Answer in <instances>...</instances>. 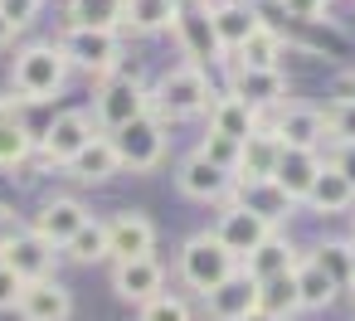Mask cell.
Returning <instances> with one entry per match:
<instances>
[{"instance_id":"83f0119b","label":"cell","mask_w":355,"mask_h":321,"mask_svg":"<svg viewBox=\"0 0 355 321\" xmlns=\"http://www.w3.org/2000/svg\"><path fill=\"white\" fill-rule=\"evenodd\" d=\"M282 54H287V44H282V35L263 20L239 49H234V64L239 69H282Z\"/></svg>"},{"instance_id":"d6986e66","label":"cell","mask_w":355,"mask_h":321,"mask_svg":"<svg viewBox=\"0 0 355 321\" xmlns=\"http://www.w3.org/2000/svg\"><path fill=\"white\" fill-rule=\"evenodd\" d=\"M88 224V209H83V200H73V195H54V200H44L40 209H35V234H44L49 243H69L78 229Z\"/></svg>"},{"instance_id":"ee69618b","label":"cell","mask_w":355,"mask_h":321,"mask_svg":"<svg viewBox=\"0 0 355 321\" xmlns=\"http://www.w3.org/2000/svg\"><path fill=\"white\" fill-rule=\"evenodd\" d=\"M15 35H20V30H15L6 15H0V49H10V44H15Z\"/></svg>"},{"instance_id":"7402d4cb","label":"cell","mask_w":355,"mask_h":321,"mask_svg":"<svg viewBox=\"0 0 355 321\" xmlns=\"http://www.w3.org/2000/svg\"><path fill=\"white\" fill-rule=\"evenodd\" d=\"M297 263H302V248H297L287 234H277V229H272V234H268V238H263V243H258L239 268H243L253 282H268V277H277V272H292Z\"/></svg>"},{"instance_id":"ab89813d","label":"cell","mask_w":355,"mask_h":321,"mask_svg":"<svg viewBox=\"0 0 355 321\" xmlns=\"http://www.w3.org/2000/svg\"><path fill=\"white\" fill-rule=\"evenodd\" d=\"M20 292H25V277H20L15 268L0 263V311H15V306H20Z\"/></svg>"},{"instance_id":"f1b7e54d","label":"cell","mask_w":355,"mask_h":321,"mask_svg":"<svg viewBox=\"0 0 355 321\" xmlns=\"http://www.w3.org/2000/svg\"><path fill=\"white\" fill-rule=\"evenodd\" d=\"M180 15V0H127V15H122V30L132 35H166Z\"/></svg>"},{"instance_id":"5bb4252c","label":"cell","mask_w":355,"mask_h":321,"mask_svg":"<svg viewBox=\"0 0 355 321\" xmlns=\"http://www.w3.org/2000/svg\"><path fill=\"white\" fill-rule=\"evenodd\" d=\"M156 248V224L137 209H122L107 219V253L112 263H127V258H151Z\"/></svg>"},{"instance_id":"9c48e42d","label":"cell","mask_w":355,"mask_h":321,"mask_svg":"<svg viewBox=\"0 0 355 321\" xmlns=\"http://www.w3.org/2000/svg\"><path fill=\"white\" fill-rule=\"evenodd\" d=\"M175 190H180L185 200H195V205H224V200H234V171H224V166H214L209 156L190 151V156L175 166Z\"/></svg>"},{"instance_id":"e0dca14e","label":"cell","mask_w":355,"mask_h":321,"mask_svg":"<svg viewBox=\"0 0 355 321\" xmlns=\"http://www.w3.org/2000/svg\"><path fill=\"white\" fill-rule=\"evenodd\" d=\"M253 306H258V282H253L243 268H234L219 287L205 292V311H209L214 321H243Z\"/></svg>"},{"instance_id":"836d02e7","label":"cell","mask_w":355,"mask_h":321,"mask_svg":"<svg viewBox=\"0 0 355 321\" xmlns=\"http://www.w3.org/2000/svg\"><path fill=\"white\" fill-rule=\"evenodd\" d=\"M306 258L340 287V292H350V238H331V243H316V248H306Z\"/></svg>"},{"instance_id":"cb8c5ba5","label":"cell","mask_w":355,"mask_h":321,"mask_svg":"<svg viewBox=\"0 0 355 321\" xmlns=\"http://www.w3.org/2000/svg\"><path fill=\"white\" fill-rule=\"evenodd\" d=\"M277 156H282V141L268 132V127H258L243 146H239V166H234V185H248V180H272V171H277Z\"/></svg>"},{"instance_id":"7c38bea8","label":"cell","mask_w":355,"mask_h":321,"mask_svg":"<svg viewBox=\"0 0 355 321\" xmlns=\"http://www.w3.org/2000/svg\"><path fill=\"white\" fill-rule=\"evenodd\" d=\"M64 258V248L59 243H49L44 234H35L30 224L6 243V248H0V263H6V268H15L25 282H35V277H54V263Z\"/></svg>"},{"instance_id":"8992f818","label":"cell","mask_w":355,"mask_h":321,"mask_svg":"<svg viewBox=\"0 0 355 321\" xmlns=\"http://www.w3.org/2000/svg\"><path fill=\"white\" fill-rule=\"evenodd\" d=\"M234 268H239V258L214 238V229H209V234H190V238H185V248H180V263H175L180 282H185V287H195L200 297H205L209 287H219Z\"/></svg>"},{"instance_id":"bcb514c9","label":"cell","mask_w":355,"mask_h":321,"mask_svg":"<svg viewBox=\"0 0 355 321\" xmlns=\"http://www.w3.org/2000/svg\"><path fill=\"white\" fill-rule=\"evenodd\" d=\"M350 292H355V238H350Z\"/></svg>"},{"instance_id":"4316f807","label":"cell","mask_w":355,"mask_h":321,"mask_svg":"<svg viewBox=\"0 0 355 321\" xmlns=\"http://www.w3.org/2000/svg\"><path fill=\"white\" fill-rule=\"evenodd\" d=\"M326 161H321V151H302V146H282V156H277V171H272V180L302 205L306 200V190H311V180H316V171H321Z\"/></svg>"},{"instance_id":"8d00e7d4","label":"cell","mask_w":355,"mask_h":321,"mask_svg":"<svg viewBox=\"0 0 355 321\" xmlns=\"http://www.w3.org/2000/svg\"><path fill=\"white\" fill-rule=\"evenodd\" d=\"M239 146H243V141H229V137H214V132H205V141H200L195 151H200V156H209L214 166L234 171V166H239Z\"/></svg>"},{"instance_id":"7a4b0ae2","label":"cell","mask_w":355,"mask_h":321,"mask_svg":"<svg viewBox=\"0 0 355 321\" xmlns=\"http://www.w3.org/2000/svg\"><path fill=\"white\" fill-rule=\"evenodd\" d=\"M214 103L209 73L200 64H175L151 83V112L161 122H185V117H205Z\"/></svg>"},{"instance_id":"d6a6232c","label":"cell","mask_w":355,"mask_h":321,"mask_svg":"<svg viewBox=\"0 0 355 321\" xmlns=\"http://www.w3.org/2000/svg\"><path fill=\"white\" fill-rule=\"evenodd\" d=\"M258 306H263V311H272V316H282V321H292V316L302 311L297 277H292V272H277V277L258 282Z\"/></svg>"},{"instance_id":"ac0fdd59","label":"cell","mask_w":355,"mask_h":321,"mask_svg":"<svg viewBox=\"0 0 355 321\" xmlns=\"http://www.w3.org/2000/svg\"><path fill=\"white\" fill-rule=\"evenodd\" d=\"M35 132L25 127V117L15 112V103L10 98H0V171H25L30 161H35Z\"/></svg>"},{"instance_id":"5b68a950","label":"cell","mask_w":355,"mask_h":321,"mask_svg":"<svg viewBox=\"0 0 355 321\" xmlns=\"http://www.w3.org/2000/svg\"><path fill=\"white\" fill-rule=\"evenodd\" d=\"M112 137V146H117V161H122V171H137V175H151V171H161V161H166V122L156 117V112H141V117H132L127 127H117V132H107Z\"/></svg>"},{"instance_id":"d590c367","label":"cell","mask_w":355,"mask_h":321,"mask_svg":"<svg viewBox=\"0 0 355 321\" xmlns=\"http://www.w3.org/2000/svg\"><path fill=\"white\" fill-rule=\"evenodd\" d=\"M137 321H195V311H190V302H185V297L161 292V297L141 302V316H137Z\"/></svg>"},{"instance_id":"484cf974","label":"cell","mask_w":355,"mask_h":321,"mask_svg":"<svg viewBox=\"0 0 355 321\" xmlns=\"http://www.w3.org/2000/svg\"><path fill=\"white\" fill-rule=\"evenodd\" d=\"M209 132L214 137H229V141H248L258 127H263V117L253 112V107H243L234 93H214V103H209Z\"/></svg>"},{"instance_id":"9a60e30c","label":"cell","mask_w":355,"mask_h":321,"mask_svg":"<svg viewBox=\"0 0 355 321\" xmlns=\"http://www.w3.org/2000/svg\"><path fill=\"white\" fill-rule=\"evenodd\" d=\"M161 287H166V268H161V258L151 253V258H127V263H112V292L122 297V302H151V297H161Z\"/></svg>"},{"instance_id":"30bf717a","label":"cell","mask_w":355,"mask_h":321,"mask_svg":"<svg viewBox=\"0 0 355 321\" xmlns=\"http://www.w3.org/2000/svg\"><path fill=\"white\" fill-rule=\"evenodd\" d=\"M224 93H234L243 107H253L258 117H268V112H277L287 103V73L282 69H239L234 64Z\"/></svg>"},{"instance_id":"4fadbf2b","label":"cell","mask_w":355,"mask_h":321,"mask_svg":"<svg viewBox=\"0 0 355 321\" xmlns=\"http://www.w3.org/2000/svg\"><path fill=\"white\" fill-rule=\"evenodd\" d=\"M268 234H272V224H268V219H258V214H253L248 205H239V200H224L219 224H214V238H219L239 263H243V258H248Z\"/></svg>"},{"instance_id":"3957f363","label":"cell","mask_w":355,"mask_h":321,"mask_svg":"<svg viewBox=\"0 0 355 321\" xmlns=\"http://www.w3.org/2000/svg\"><path fill=\"white\" fill-rule=\"evenodd\" d=\"M54 44L64 49L69 69H78V73L107 78V73L122 69V30H83V25H69Z\"/></svg>"},{"instance_id":"f546056e","label":"cell","mask_w":355,"mask_h":321,"mask_svg":"<svg viewBox=\"0 0 355 321\" xmlns=\"http://www.w3.org/2000/svg\"><path fill=\"white\" fill-rule=\"evenodd\" d=\"M292 277H297V297H302V311H326V306H336L340 302V287L302 253V263L292 268Z\"/></svg>"},{"instance_id":"44dd1931","label":"cell","mask_w":355,"mask_h":321,"mask_svg":"<svg viewBox=\"0 0 355 321\" xmlns=\"http://www.w3.org/2000/svg\"><path fill=\"white\" fill-rule=\"evenodd\" d=\"M117 171H122L117 146H112V137H103V132H98V137H93V141H88L69 166H64V175H69V180H78V185H107Z\"/></svg>"},{"instance_id":"ffe728a7","label":"cell","mask_w":355,"mask_h":321,"mask_svg":"<svg viewBox=\"0 0 355 321\" xmlns=\"http://www.w3.org/2000/svg\"><path fill=\"white\" fill-rule=\"evenodd\" d=\"M209 20H214V35H219L224 54H234L263 25V15H258L253 0H209Z\"/></svg>"},{"instance_id":"74e56055","label":"cell","mask_w":355,"mask_h":321,"mask_svg":"<svg viewBox=\"0 0 355 321\" xmlns=\"http://www.w3.org/2000/svg\"><path fill=\"white\" fill-rule=\"evenodd\" d=\"M40 10H44V0H0V15H6L15 30H30L40 20Z\"/></svg>"},{"instance_id":"8fae6325","label":"cell","mask_w":355,"mask_h":321,"mask_svg":"<svg viewBox=\"0 0 355 321\" xmlns=\"http://www.w3.org/2000/svg\"><path fill=\"white\" fill-rule=\"evenodd\" d=\"M263 127L282 146H302V151H321V141H326V117L311 103H282L272 117H263Z\"/></svg>"},{"instance_id":"f6af8a7d","label":"cell","mask_w":355,"mask_h":321,"mask_svg":"<svg viewBox=\"0 0 355 321\" xmlns=\"http://www.w3.org/2000/svg\"><path fill=\"white\" fill-rule=\"evenodd\" d=\"M243 321H282V316H272V311H263V306H253V311H248Z\"/></svg>"},{"instance_id":"2e32d148","label":"cell","mask_w":355,"mask_h":321,"mask_svg":"<svg viewBox=\"0 0 355 321\" xmlns=\"http://www.w3.org/2000/svg\"><path fill=\"white\" fill-rule=\"evenodd\" d=\"M20 321H69L73 316V292L59 277H35L20 292Z\"/></svg>"},{"instance_id":"7bdbcfd3","label":"cell","mask_w":355,"mask_h":321,"mask_svg":"<svg viewBox=\"0 0 355 321\" xmlns=\"http://www.w3.org/2000/svg\"><path fill=\"white\" fill-rule=\"evenodd\" d=\"M331 98H350V103H355V69H345V73L336 78V93H331Z\"/></svg>"},{"instance_id":"d4e9b609","label":"cell","mask_w":355,"mask_h":321,"mask_svg":"<svg viewBox=\"0 0 355 321\" xmlns=\"http://www.w3.org/2000/svg\"><path fill=\"white\" fill-rule=\"evenodd\" d=\"M234 200L239 205H248L258 219H268L272 229L277 224H287L292 219V209H297V200L277 185V180H248V185H234Z\"/></svg>"},{"instance_id":"6da1fadb","label":"cell","mask_w":355,"mask_h":321,"mask_svg":"<svg viewBox=\"0 0 355 321\" xmlns=\"http://www.w3.org/2000/svg\"><path fill=\"white\" fill-rule=\"evenodd\" d=\"M69 59H64V49L54 44V40H35V44H25L20 54H15V64H10V88H15V98L20 103H54L64 88H69Z\"/></svg>"},{"instance_id":"277c9868","label":"cell","mask_w":355,"mask_h":321,"mask_svg":"<svg viewBox=\"0 0 355 321\" xmlns=\"http://www.w3.org/2000/svg\"><path fill=\"white\" fill-rule=\"evenodd\" d=\"M141 112H151V88H146L137 73L117 69V73H107V78L98 83L93 122H98L103 132H117V127H127V122L141 117Z\"/></svg>"},{"instance_id":"52a82bcc","label":"cell","mask_w":355,"mask_h":321,"mask_svg":"<svg viewBox=\"0 0 355 321\" xmlns=\"http://www.w3.org/2000/svg\"><path fill=\"white\" fill-rule=\"evenodd\" d=\"M98 137V122L83 112V107H69V112H59L44 132H40V141H35V156L49 166V171H64L88 141Z\"/></svg>"},{"instance_id":"b9f144b4","label":"cell","mask_w":355,"mask_h":321,"mask_svg":"<svg viewBox=\"0 0 355 321\" xmlns=\"http://www.w3.org/2000/svg\"><path fill=\"white\" fill-rule=\"evenodd\" d=\"M20 229H25V224H20V214H15L10 205H0V248H6V243H10Z\"/></svg>"},{"instance_id":"4dcf8cb0","label":"cell","mask_w":355,"mask_h":321,"mask_svg":"<svg viewBox=\"0 0 355 321\" xmlns=\"http://www.w3.org/2000/svg\"><path fill=\"white\" fill-rule=\"evenodd\" d=\"M64 258H73V263H83V268L112 263V253H107V219H93V214H88V224L64 243Z\"/></svg>"},{"instance_id":"60d3db41","label":"cell","mask_w":355,"mask_h":321,"mask_svg":"<svg viewBox=\"0 0 355 321\" xmlns=\"http://www.w3.org/2000/svg\"><path fill=\"white\" fill-rule=\"evenodd\" d=\"M331 166L355 185V141H336V151H331Z\"/></svg>"},{"instance_id":"ba28073f","label":"cell","mask_w":355,"mask_h":321,"mask_svg":"<svg viewBox=\"0 0 355 321\" xmlns=\"http://www.w3.org/2000/svg\"><path fill=\"white\" fill-rule=\"evenodd\" d=\"M171 35L180 40L185 64H200L205 69V64L229 59L224 44H219V35H214V20H209V0H180V15H175Z\"/></svg>"},{"instance_id":"f35d334b","label":"cell","mask_w":355,"mask_h":321,"mask_svg":"<svg viewBox=\"0 0 355 321\" xmlns=\"http://www.w3.org/2000/svg\"><path fill=\"white\" fill-rule=\"evenodd\" d=\"M277 6H282L292 20H306V25H316V20H326L331 0H277Z\"/></svg>"},{"instance_id":"603a6c76","label":"cell","mask_w":355,"mask_h":321,"mask_svg":"<svg viewBox=\"0 0 355 321\" xmlns=\"http://www.w3.org/2000/svg\"><path fill=\"white\" fill-rule=\"evenodd\" d=\"M302 209H311V214H321V219L345 214V209H355V185H350V180L326 161V166L316 171V180H311V190H306Z\"/></svg>"},{"instance_id":"e575fe53","label":"cell","mask_w":355,"mask_h":321,"mask_svg":"<svg viewBox=\"0 0 355 321\" xmlns=\"http://www.w3.org/2000/svg\"><path fill=\"white\" fill-rule=\"evenodd\" d=\"M321 117H326V137L331 141H355V103L350 98H331L321 107Z\"/></svg>"},{"instance_id":"1f68e13d","label":"cell","mask_w":355,"mask_h":321,"mask_svg":"<svg viewBox=\"0 0 355 321\" xmlns=\"http://www.w3.org/2000/svg\"><path fill=\"white\" fill-rule=\"evenodd\" d=\"M127 0H69V25L83 30H122Z\"/></svg>"}]
</instances>
